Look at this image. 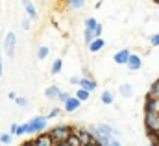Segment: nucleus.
I'll return each mask as SVG.
<instances>
[{
  "instance_id": "obj_1",
  "label": "nucleus",
  "mask_w": 159,
  "mask_h": 146,
  "mask_svg": "<svg viewBox=\"0 0 159 146\" xmlns=\"http://www.w3.org/2000/svg\"><path fill=\"white\" fill-rule=\"evenodd\" d=\"M48 133H50V137L54 139V143H56V144H59V143H67V139L72 135V126L61 124V126H56V128H52Z\"/></svg>"
},
{
  "instance_id": "obj_2",
  "label": "nucleus",
  "mask_w": 159,
  "mask_h": 146,
  "mask_svg": "<svg viewBox=\"0 0 159 146\" xmlns=\"http://www.w3.org/2000/svg\"><path fill=\"white\" fill-rule=\"evenodd\" d=\"M46 126H48V118L46 116H34L32 120H28V133L30 135L44 133Z\"/></svg>"
},
{
  "instance_id": "obj_3",
  "label": "nucleus",
  "mask_w": 159,
  "mask_h": 146,
  "mask_svg": "<svg viewBox=\"0 0 159 146\" xmlns=\"http://www.w3.org/2000/svg\"><path fill=\"white\" fill-rule=\"evenodd\" d=\"M146 133H159V113H144Z\"/></svg>"
},
{
  "instance_id": "obj_4",
  "label": "nucleus",
  "mask_w": 159,
  "mask_h": 146,
  "mask_svg": "<svg viewBox=\"0 0 159 146\" xmlns=\"http://www.w3.org/2000/svg\"><path fill=\"white\" fill-rule=\"evenodd\" d=\"M15 46H17V37H15L13 32H9V34L6 35V41H4V50H6V54H7L9 57H13Z\"/></svg>"
},
{
  "instance_id": "obj_5",
  "label": "nucleus",
  "mask_w": 159,
  "mask_h": 146,
  "mask_svg": "<svg viewBox=\"0 0 159 146\" xmlns=\"http://www.w3.org/2000/svg\"><path fill=\"white\" fill-rule=\"evenodd\" d=\"M34 146H56L54 143V139L50 137V133H39V135H35V139H34Z\"/></svg>"
},
{
  "instance_id": "obj_6",
  "label": "nucleus",
  "mask_w": 159,
  "mask_h": 146,
  "mask_svg": "<svg viewBox=\"0 0 159 146\" xmlns=\"http://www.w3.org/2000/svg\"><path fill=\"white\" fill-rule=\"evenodd\" d=\"M129 56H131V52H129L128 48H122V50H119V52L113 56V61H115L117 65H128Z\"/></svg>"
},
{
  "instance_id": "obj_7",
  "label": "nucleus",
  "mask_w": 159,
  "mask_h": 146,
  "mask_svg": "<svg viewBox=\"0 0 159 146\" xmlns=\"http://www.w3.org/2000/svg\"><path fill=\"white\" fill-rule=\"evenodd\" d=\"M72 133H76V135L80 137L81 144H89V143H93V135H91V131H89V130H81V128H72Z\"/></svg>"
},
{
  "instance_id": "obj_8",
  "label": "nucleus",
  "mask_w": 159,
  "mask_h": 146,
  "mask_svg": "<svg viewBox=\"0 0 159 146\" xmlns=\"http://www.w3.org/2000/svg\"><path fill=\"white\" fill-rule=\"evenodd\" d=\"M22 6H24V9H26V15H28V19H32V21H37L39 19V13H37V7L30 2V0H22Z\"/></svg>"
},
{
  "instance_id": "obj_9",
  "label": "nucleus",
  "mask_w": 159,
  "mask_h": 146,
  "mask_svg": "<svg viewBox=\"0 0 159 146\" xmlns=\"http://www.w3.org/2000/svg\"><path fill=\"white\" fill-rule=\"evenodd\" d=\"M63 107H65L67 113H74V111H78L80 107H81V100H78L76 96H70V98L63 104Z\"/></svg>"
},
{
  "instance_id": "obj_10",
  "label": "nucleus",
  "mask_w": 159,
  "mask_h": 146,
  "mask_svg": "<svg viewBox=\"0 0 159 146\" xmlns=\"http://www.w3.org/2000/svg\"><path fill=\"white\" fill-rule=\"evenodd\" d=\"M131 72H135V71H139L141 67H143V59L137 56V54H131L129 56V61H128V65H126Z\"/></svg>"
},
{
  "instance_id": "obj_11",
  "label": "nucleus",
  "mask_w": 159,
  "mask_h": 146,
  "mask_svg": "<svg viewBox=\"0 0 159 146\" xmlns=\"http://www.w3.org/2000/svg\"><path fill=\"white\" fill-rule=\"evenodd\" d=\"M80 87L81 89H87L89 93H93V91H96V81L94 80H91V78H80Z\"/></svg>"
},
{
  "instance_id": "obj_12",
  "label": "nucleus",
  "mask_w": 159,
  "mask_h": 146,
  "mask_svg": "<svg viewBox=\"0 0 159 146\" xmlns=\"http://www.w3.org/2000/svg\"><path fill=\"white\" fill-rule=\"evenodd\" d=\"M44 96H46L48 100H59V96H61V91H59V87H56V85H50V87H46V91H44Z\"/></svg>"
},
{
  "instance_id": "obj_13",
  "label": "nucleus",
  "mask_w": 159,
  "mask_h": 146,
  "mask_svg": "<svg viewBox=\"0 0 159 146\" xmlns=\"http://www.w3.org/2000/svg\"><path fill=\"white\" fill-rule=\"evenodd\" d=\"M156 109H157V100L146 96V100H144V113H156Z\"/></svg>"
},
{
  "instance_id": "obj_14",
  "label": "nucleus",
  "mask_w": 159,
  "mask_h": 146,
  "mask_svg": "<svg viewBox=\"0 0 159 146\" xmlns=\"http://www.w3.org/2000/svg\"><path fill=\"white\" fill-rule=\"evenodd\" d=\"M106 46V41L102 39V37H98V39H94L93 43H91V46H89V50L93 52V54H96V52H100L102 48Z\"/></svg>"
},
{
  "instance_id": "obj_15",
  "label": "nucleus",
  "mask_w": 159,
  "mask_h": 146,
  "mask_svg": "<svg viewBox=\"0 0 159 146\" xmlns=\"http://www.w3.org/2000/svg\"><path fill=\"white\" fill-rule=\"evenodd\" d=\"M100 100H102V104L111 106V104L115 102V93H111V91H104V93L100 94Z\"/></svg>"
},
{
  "instance_id": "obj_16",
  "label": "nucleus",
  "mask_w": 159,
  "mask_h": 146,
  "mask_svg": "<svg viewBox=\"0 0 159 146\" xmlns=\"http://www.w3.org/2000/svg\"><path fill=\"white\" fill-rule=\"evenodd\" d=\"M119 93L124 96V98H131V96H133V89H131V85H129V83L120 85V87H119Z\"/></svg>"
},
{
  "instance_id": "obj_17",
  "label": "nucleus",
  "mask_w": 159,
  "mask_h": 146,
  "mask_svg": "<svg viewBox=\"0 0 159 146\" xmlns=\"http://www.w3.org/2000/svg\"><path fill=\"white\" fill-rule=\"evenodd\" d=\"M148 96L150 98H156V100H159V78L150 85V91H148Z\"/></svg>"
},
{
  "instance_id": "obj_18",
  "label": "nucleus",
  "mask_w": 159,
  "mask_h": 146,
  "mask_svg": "<svg viewBox=\"0 0 159 146\" xmlns=\"http://www.w3.org/2000/svg\"><path fill=\"white\" fill-rule=\"evenodd\" d=\"M78 100H81V102H87L89 98H91V93L87 91V89H81V87H78V91H76V94H74Z\"/></svg>"
},
{
  "instance_id": "obj_19",
  "label": "nucleus",
  "mask_w": 159,
  "mask_h": 146,
  "mask_svg": "<svg viewBox=\"0 0 159 146\" xmlns=\"http://www.w3.org/2000/svg\"><path fill=\"white\" fill-rule=\"evenodd\" d=\"M83 39H85V46L89 48L91 43L96 39V37H94V32H93V30H83Z\"/></svg>"
},
{
  "instance_id": "obj_20",
  "label": "nucleus",
  "mask_w": 159,
  "mask_h": 146,
  "mask_svg": "<svg viewBox=\"0 0 159 146\" xmlns=\"http://www.w3.org/2000/svg\"><path fill=\"white\" fill-rule=\"evenodd\" d=\"M98 24H100V22H98L94 17H89V19H85V30H93V32H94V28H96Z\"/></svg>"
},
{
  "instance_id": "obj_21",
  "label": "nucleus",
  "mask_w": 159,
  "mask_h": 146,
  "mask_svg": "<svg viewBox=\"0 0 159 146\" xmlns=\"http://www.w3.org/2000/svg\"><path fill=\"white\" fill-rule=\"evenodd\" d=\"M61 69H63V61H61V59H56V61L52 63L50 74H59V72H61Z\"/></svg>"
},
{
  "instance_id": "obj_22",
  "label": "nucleus",
  "mask_w": 159,
  "mask_h": 146,
  "mask_svg": "<svg viewBox=\"0 0 159 146\" xmlns=\"http://www.w3.org/2000/svg\"><path fill=\"white\" fill-rule=\"evenodd\" d=\"M67 4L70 9H81L85 6V0H67Z\"/></svg>"
},
{
  "instance_id": "obj_23",
  "label": "nucleus",
  "mask_w": 159,
  "mask_h": 146,
  "mask_svg": "<svg viewBox=\"0 0 159 146\" xmlns=\"http://www.w3.org/2000/svg\"><path fill=\"white\" fill-rule=\"evenodd\" d=\"M67 144H69V146H83V144H81V141H80V137L76 135V133H72V135L67 139Z\"/></svg>"
},
{
  "instance_id": "obj_24",
  "label": "nucleus",
  "mask_w": 159,
  "mask_h": 146,
  "mask_svg": "<svg viewBox=\"0 0 159 146\" xmlns=\"http://www.w3.org/2000/svg\"><path fill=\"white\" fill-rule=\"evenodd\" d=\"M48 54H50V48H48V46H39V48H37V57H39V59L48 57Z\"/></svg>"
},
{
  "instance_id": "obj_25",
  "label": "nucleus",
  "mask_w": 159,
  "mask_h": 146,
  "mask_svg": "<svg viewBox=\"0 0 159 146\" xmlns=\"http://www.w3.org/2000/svg\"><path fill=\"white\" fill-rule=\"evenodd\" d=\"M11 139H13L11 133H2V135H0V143H2V144H11Z\"/></svg>"
},
{
  "instance_id": "obj_26",
  "label": "nucleus",
  "mask_w": 159,
  "mask_h": 146,
  "mask_svg": "<svg viewBox=\"0 0 159 146\" xmlns=\"http://www.w3.org/2000/svg\"><path fill=\"white\" fill-rule=\"evenodd\" d=\"M59 115H61V109H59V107H54V109H50V113L46 115V118H48V120H50V118H57Z\"/></svg>"
},
{
  "instance_id": "obj_27",
  "label": "nucleus",
  "mask_w": 159,
  "mask_h": 146,
  "mask_svg": "<svg viewBox=\"0 0 159 146\" xmlns=\"http://www.w3.org/2000/svg\"><path fill=\"white\" fill-rule=\"evenodd\" d=\"M26 133H28V122L19 124V131H17V135H26Z\"/></svg>"
},
{
  "instance_id": "obj_28",
  "label": "nucleus",
  "mask_w": 159,
  "mask_h": 146,
  "mask_svg": "<svg viewBox=\"0 0 159 146\" xmlns=\"http://www.w3.org/2000/svg\"><path fill=\"white\" fill-rule=\"evenodd\" d=\"M15 104H17V106H20V107H26V106H28V100H26L24 96H17Z\"/></svg>"
},
{
  "instance_id": "obj_29",
  "label": "nucleus",
  "mask_w": 159,
  "mask_h": 146,
  "mask_svg": "<svg viewBox=\"0 0 159 146\" xmlns=\"http://www.w3.org/2000/svg\"><path fill=\"white\" fill-rule=\"evenodd\" d=\"M69 98H70V93H67V91H65V93H61V96H59V102H61V104H65Z\"/></svg>"
},
{
  "instance_id": "obj_30",
  "label": "nucleus",
  "mask_w": 159,
  "mask_h": 146,
  "mask_svg": "<svg viewBox=\"0 0 159 146\" xmlns=\"http://www.w3.org/2000/svg\"><path fill=\"white\" fill-rule=\"evenodd\" d=\"M150 43H152V46H159V34H154L152 39H150Z\"/></svg>"
},
{
  "instance_id": "obj_31",
  "label": "nucleus",
  "mask_w": 159,
  "mask_h": 146,
  "mask_svg": "<svg viewBox=\"0 0 159 146\" xmlns=\"http://www.w3.org/2000/svg\"><path fill=\"white\" fill-rule=\"evenodd\" d=\"M102 30H104V28H102V24H98V26L94 28V37H96V39H98V37H102Z\"/></svg>"
},
{
  "instance_id": "obj_32",
  "label": "nucleus",
  "mask_w": 159,
  "mask_h": 146,
  "mask_svg": "<svg viewBox=\"0 0 159 146\" xmlns=\"http://www.w3.org/2000/svg\"><path fill=\"white\" fill-rule=\"evenodd\" d=\"M30 21H32V19H28V17L22 19V30H30Z\"/></svg>"
},
{
  "instance_id": "obj_33",
  "label": "nucleus",
  "mask_w": 159,
  "mask_h": 146,
  "mask_svg": "<svg viewBox=\"0 0 159 146\" xmlns=\"http://www.w3.org/2000/svg\"><path fill=\"white\" fill-rule=\"evenodd\" d=\"M17 131H19V124H11L9 126V133L11 135H17Z\"/></svg>"
},
{
  "instance_id": "obj_34",
  "label": "nucleus",
  "mask_w": 159,
  "mask_h": 146,
  "mask_svg": "<svg viewBox=\"0 0 159 146\" xmlns=\"http://www.w3.org/2000/svg\"><path fill=\"white\" fill-rule=\"evenodd\" d=\"M70 83H72V85H80V78L78 76H72V78H70Z\"/></svg>"
},
{
  "instance_id": "obj_35",
  "label": "nucleus",
  "mask_w": 159,
  "mask_h": 146,
  "mask_svg": "<svg viewBox=\"0 0 159 146\" xmlns=\"http://www.w3.org/2000/svg\"><path fill=\"white\" fill-rule=\"evenodd\" d=\"M109 146H122V144H120V141H119V139H113V141H111V144H109Z\"/></svg>"
},
{
  "instance_id": "obj_36",
  "label": "nucleus",
  "mask_w": 159,
  "mask_h": 146,
  "mask_svg": "<svg viewBox=\"0 0 159 146\" xmlns=\"http://www.w3.org/2000/svg\"><path fill=\"white\" fill-rule=\"evenodd\" d=\"M4 74V61H2V56H0V76Z\"/></svg>"
},
{
  "instance_id": "obj_37",
  "label": "nucleus",
  "mask_w": 159,
  "mask_h": 146,
  "mask_svg": "<svg viewBox=\"0 0 159 146\" xmlns=\"http://www.w3.org/2000/svg\"><path fill=\"white\" fill-rule=\"evenodd\" d=\"M7 96H9V98H11V100H17V94H15V93H13V91H11V93H9V94H7Z\"/></svg>"
},
{
  "instance_id": "obj_38",
  "label": "nucleus",
  "mask_w": 159,
  "mask_h": 146,
  "mask_svg": "<svg viewBox=\"0 0 159 146\" xmlns=\"http://www.w3.org/2000/svg\"><path fill=\"white\" fill-rule=\"evenodd\" d=\"M20 146H34V141H26V143H22Z\"/></svg>"
},
{
  "instance_id": "obj_39",
  "label": "nucleus",
  "mask_w": 159,
  "mask_h": 146,
  "mask_svg": "<svg viewBox=\"0 0 159 146\" xmlns=\"http://www.w3.org/2000/svg\"><path fill=\"white\" fill-rule=\"evenodd\" d=\"M150 146H159V143H154V144H150Z\"/></svg>"
},
{
  "instance_id": "obj_40",
  "label": "nucleus",
  "mask_w": 159,
  "mask_h": 146,
  "mask_svg": "<svg viewBox=\"0 0 159 146\" xmlns=\"http://www.w3.org/2000/svg\"><path fill=\"white\" fill-rule=\"evenodd\" d=\"M154 2H156V4H159V0H154Z\"/></svg>"
},
{
  "instance_id": "obj_41",
  "label": "nucleus",
  "mask_w": 159,
  "mask_h": 146,
  "mask_svg": "<svg viewBox=\"0 0 159 146\" xmlns=\"http://www.w3.org/2000/svg\"><path fill=\"white\" fill-rule=\"evenodd\" d=\"M94 146H100V144H98V143H96V144H94Z\"/></svg>"
},
{
  "instance_id": "obj_42",
  "label": "nucleus",
  "mask_w": 159,
  "mask_h": 146,
  "mask_svg": "<svg viewBox=\"0 0 159 146\" xmlns=\"http://www.w3.org/2000/svg\"><path fill=\"white\" fill-rule=\"evenodd\" d=\"M157 139H159V133H157Z\"/></svg>"
},
{
  "instance_id": "obj_43",
  "label": "nucleus",
  "mask_w": 159,
  "mask_h": 146,
  "mask_svg": "<svg viewBox=\"0 0 159 146\" xmlns=\"http://www.w3.org/2000/svg\"><path fill=\"white\" fill-rule=\"evenodd\" d=\"M0 135H2V133H0Z\"/></svg>"
}]
</instances>
